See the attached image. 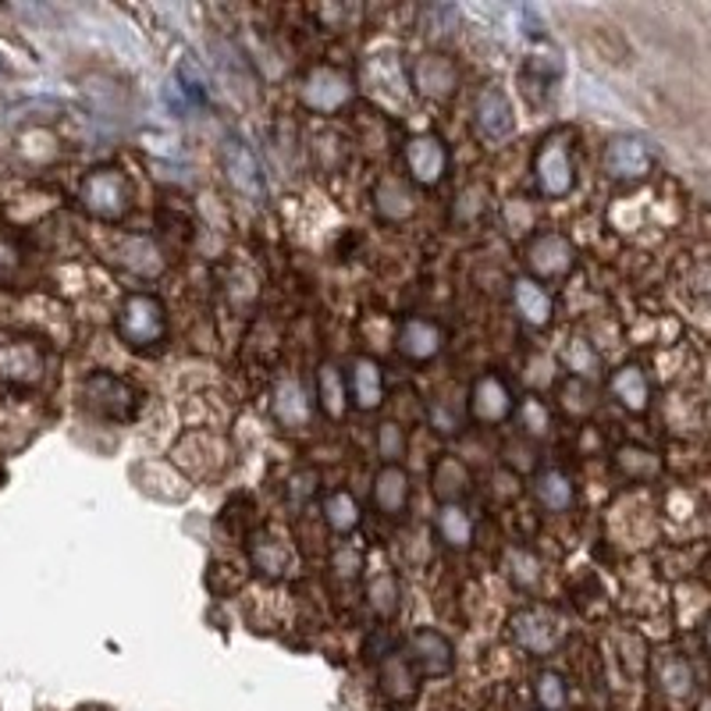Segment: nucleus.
I'll list each match as a JSON object with an SVG mask.
<instances>
[{"label":"nucleus","mask_w":711,"mask_h":711,"mask_svg":"<svg viewBox=\"0 0 711 711\" xmlns=\"http://www.w3.org/2000/svg\"><path fill=\"white\" fill-rule=\"evenodd\" d=\"M118 335L135 349H146L164 338V307L154 296H132L118 313Z\"/></svg>","instance_id":"f257e3e1"},{"label":"nucleus","mask_w":711,"mask_h":711,"mask_svg":"<svg viewBox=\"0 0 711 711\" xmlns=\"http://www.w3.org/2000/svg\"><path fill=\"white\" fill-rule=\"evenodd\" d=\"M79 196H82V207L89 210V214H97L103 221H118L129 210V181L121 178L114 168L89 171L82 178Z\"/></svg>","instance_id":"f03ea898"},{"label":"nucleus","mask_w":711,"mask_h":711,"mask_svg":"<svg viewBox=\"0 0 711 711\" xmlns=\"http://www.w3.org/2000/svg\"><path fill=\"white\" fill-rule=\"evenodd\" d=\"M221 168L246 200H253L256 207L267 200V181H264L260 164H256L253 149L242 143L238 135H229V140L221 143Z\"/></svg>","instance_id":"7ed1b4c3"},{"label":"nucleus","mask_w":711,"mask_h":711,"mask_svg":"<svg viewBox=\"0 0 711 711\" xmlns=\"http://www.w3.org/2000/svg\"><path fill=\"white\" fill-rule=\"evenodd\" d=\"M537 186L544 196H566L573 189V157L563 135H552L537 154Z\"/></svg>","instance_id":"20e7f679"},{"label":"nucleus","mask_w":711,"mask_h":711,"mask_svg":"<svg viewBox=\"0 0 711 711\" xmlns=\"http://www.w3.org/2000/svg\"><path fill=\"white\" fill-rule=\"evenodd\" d=\"M477 129L488 143H502L516 129V118H512V103L498 86L480 89L477 97Z\"/></svg>","instance_id":"39448f33"},{"label":"nucleus","mask_w":711,"mask_h":711,"mask_svg":"<svg viewBox=\"0 0 711 711\" xmlns=\"http://www.w3.org/2000/svg\"><path fill=\"white\" fill-rule=\"evenodd\" d=\"M349 97H353V86L342 71L316 68L310 71V79L302 82V103L313 111H338Z\"/></svg>","instance_id":"423d86ee"},{"label":"nucleus","mask_w":711,"mask_h":711,"mask_svg":"<svg viewBox=\"0 0 711 711\" xmlns=\"http://www.w3.org/2000/svg\"><path fill=\"white\" fill-rule=\"evenodd\" d=\"M604 171L612 178H644L652 171V154L633 135H615L609 149H604Z\"/></svg>","instance_id":"0eeeda50"},{"label":"nucleus","mask_w":711,"mask_h":711,"mask_svg":"<svg viewBox=\"0 0 711 711\" xmlns=\"http://www.w3.org/2000/svg\"><path fill=\"white\" fill-rule=\"evenodd\" d=\"M86 402L103 416H129L132 413V388L121 385L111 374H97L86 381Z\"/></svg>","instance_id":"6e6552de"},{"label":"nucleus","mask_w":711,"mask_h":711,"mask_svg":"<svg viewBox=\"0 0 711 711\" xmlns=\"http://www.w3.org/2000/svg\"><path fill=\"white\" fill-rule=\"evenodd\" d=\"M470 410L480 423H498L512 413V396L509 388L498 381V377L484 374L480 381L474 385V396H470Z\"/></svg>","instance_id":"1a4fd4ad"},{"label":"nucleus","mask_w":711,"mask_h":711,"mask_svg":"<svg viewBox=\"0 0 711 711\" xmlns=\"http://www.w3.org/2000/svg\"><path fill=\"white\" fill-rule=\"evenodd\" d=\"M512 630H516V641L526 647V652H534V655H548L552 647L558 644L555 619L544 615V612H523V615H516Z\"/></svg>","instance_id":"9d476101"},{"label":"nucleus","mask_w":711,"mask_h":711,"mask_svg":"<svg viewBox=\"0 0 711 711\" xmlns=\"http://www.w3.org/2000/svg\"><path fill=\"white\" fill-rule=\"evenodd\" d=\"M406 160H410L413 178L423 181V186H431V181L445 175V149L434 135H420V140H413L410 149H406Z\"/></svg>","instance_id":"9b49d317"},{"label":"nucleus","mask_w":711,"mask_h":711,"mask_svg":"<svg viewBox=\"0 0 711 711\" xmlns=\"http://www.w3.org/2000/svg\"><path fill=\"white\" fill-rule=\"evenodd\" d=\"M413 662L420 673L427 676H445L452 669V644L434 630H423L413 637Z\"/></svg>","instance_id":"f8f14e48"},{"label":"nucleus","mask_w":711,"mask_h":711,"mask_svg":"<svg viewBox=\"0 0 711 711\" xmlns=\"http://www.w3.org/2000/svg\"><path fill=\"white\" fill-rule=\"evenodd\" d=\"M413 82L420 86V93H427V97H448L452 89H456V68H452L445 57L427 54L416 60Z\"/></svg>","instance_id":"ddd939ff"},{"label":"nucleus","mask_w":711,"mask_h":711,"mask_svg":"<svg viewBox=\"0 0 711 711\" xmlns=\"http://www.w3.org/2000/svg\"><path fill=\"white\" fill-rule=\"evenodd\" d=\"M40 370H43V359L33 345L25 342L0 345V377H8V381H36Z\"/></svg>","instance_id":"4468645a"},{"label":"nucleus","mask_w":711,"mask_h":711,"mask_svg":"<svg viewBox=\"0 0 711 711\" xmlns=\"http://www.w3.org/2000/svg\"><path fill=\"white\" fill-rule=\"evenodd\" d=\"M275 420L281 423V427H302V423L310 420V406H307V391H302L299 381H292V377H285V381L275 388Z\"/></svg>","instance_id":"2eb2a0df"},{"label":"nucleus","mask_w":711,"mask_h":711,"mask_svg":"<svg viewBox=\"0 0 711 711\" xmlns=\"http://www.w3.org/2000/svg\"><path fill=\"white\" fill-rule=\"evenodd\" d=\"M526 260H531L537 275H563V270H569V264H573V249H569L566 238L541 235L531 246V256H526Z\"/></svg>","instance_id":"dca6fc26"},{"label":"nucleus","mask_w":711,"mask_h":711,"mask_svg":"<svg viewBox=\"0 0 711 711\" xmlns=\"http://www.w3.org/2000/svg\"><path fill=\"white\" fill-rule=\"evenodd\" d=\"M399 349L410 359H431L437 349H442V331L427 321H410L399 331Z\"/></svg>","instance_id":"f3484780"},{"label":"nucleus","mask_w":711,"mask_h":711,"mask_svg":"<svg viewBox=\"0 0 711 711\" xmlns=\"http://www.w3.org/2000/svg\"><path fill=\"white\" fill-rule=\"evenodd\" d=\"M353 402L359 410H377L381 406V367L374 359H356L353 363Z\"/></svg>","instance_id":"a211bd4d"},{"label":"nucleus","mask_w":711,"mask_h":711,"mask_svg":"<svg viewBox=\"0 0 711 711\" xmlns=\"http://www.w3.org/2000/svg\"><path fill=\"white\" fill-rule=\"evenodd\" d=\"M406 495H410V484H406V474L396 470V466H388V470L377 474V484H374V498L377 506H381L388 516H399L406 509Z\"/></svg>","instance_id":"6ab92c4d"},{"label":"nucleus","mask_w":711,"mask_h":711,"mask_svg":"<svg viewBox=\"0 0 711 711\" xmlns=\"http://www.w3.org/2000/svg\"><path fill=\"white\" fill-rule=\"evenodd\" d=\"M516 310L523 313V321L544 324L552 316V299H548V292H544L537 281L520 278L516 281Z\"/></svg>","instance_id":"aec40b11"},{"label":"nucleus","mask_w":711,"mask_h":711,"mask_svg":"<svg viewBox=\"0 0 711 711\" xmlns=\"http://www.w3.org/2000/svg\"><path fill=\"white\" fill-rule=\"evenodd\" d=\"M612 391H615V399L626 406V410L633 413H641L644 406H647V381H644V374L637 367H623L615 377H612Z\"/></svg>","instance_id":"412c9836"},{"label":"nucleus","mask_w":711,"mask_h":711,"mask_svg":"<svg viewBox=\"0 0 711 711\" xmlns=\"http://www.w3.org/2000/svg\"><path fill=\"white\" fill-rule=\"evenodd\" d=\"M437 531H442V537L448 544L463 548V544H470V537H474V523H470V516H466L459 506H445L442 516H437Z\"/></svg>","instance_id":"4be33fe9"},{"label":"nucleus","mask_w":711,"mask_h":711,"mask_svg":"<svg viewBox=\"0 0 711 711\" xmlns=\"http://www.w3.org/2000/svg\"><path fill=\"white\" fill-rule=\"evenodd\" d=\"M377 203H381V214H388L391 221H402L413 214V196L402 181H385V186L377 189Z\"/></svg>","instance_id":"5701e85b"},{"label":"nucleus","mask_w":711,"mask_h":711,"mask_svg":"<svg viewBox=\"0 0 711 711\" xmlns=\"http://www.w3.org/2000/svg\"><path fill=\"white\" fill-rule=\"evenodd\" d=\"M324 516H327V523H331V531H338V534H349L353 526L359 523V509H356V502L345 491H338V495H331L327 502H324Z\"/></svg>","instance_id":"b1692460"},{"label":"nucleus","mask_w":711,"mask_h":711,"mask_svg":"<svg viewBox=\"0 0 711 711\" xmlns=\"http://www.w3.org/2000/svg\"><path fill=\"white\" fill-rule=\"evenodd\" d=\"M537 495H541V502L555 509V512H563L573 506V484L566 474H544L541 484H537Z\"/></svg>","instance_id":"393cba45"},{"label":"nucleus","mask_w":711,"mask_h":711,"mask_svg":"<svg viewBox=\"0 0 711 711\" xmlns=\"http://www.w3.org/2000/svg\"><path fill=\"white\" fill-rule=\"evenodd\" d=\"M178 82H181V89H186L189 103H207L210 100V79L200 71L196 60H181V65H178Z\"/></svg>","instance_id":"a878e982"},{"label":"nucleus","mask_w":711,"mask_h":711,"mask_svg":"<svg viewBox=\"0 0 711 711\" xmlns=\"http://www.w3.org/2000/svg\"><path fill=\"white\" fill-rule=\"evenodd\" d=\"M370 601H374L377 615H396V609H399V587H396V580H391V577H377L370 584Z\"/></svg>","instance_id":"bb28decb"},{"label":"nucleus","mask_w":711,"mask_h":711,"mask_svg":"<svg viewBox=\"0 0 711 711\" xmlns=\"http://www.w3.org/2000/svg\"><path fill=\"white\" fill-rule=\"evenodd\" d=\"M662 684H665V690L673 693V698H687V693H690V669L679 658H669L662 665Z\"/></svg>","instance_id":"cd10ccee"},{"label":"nucleus","mask_w":711,"mask_h":711,"mask_svg":"<svg viewBox=\"0 0 711 711\" xmlns=\"http://www.w3.org/2000/svg\"><path fill=\"white\" fill-rule=\"evenodd\" d=\"M321 399H324V410L331 416L342 413V381H338V370L331 367V363L321 367Z\"/></svg>","instance_id":"c85d7f7f"},{"label":"nucleus","mask_w":711,"mask_h":711,"mask_svg":"<svg viewBox=\"0 0 711 711\" xmlns=\"http://www.w3.org/2000/svg\"><path fill=\"white\" fill-rule=\"evenodd\" d=\"M434 480H437V484H434V491H437V495H445V498H452V495H459V491H463L466 474H463V466H459V463L445 459L442 466H437V477H434Z\"/></svg>","instance_id":"c756f323"},{"label":"nucleus","mask_w":711,"mask_h":711,"mask_svg":"<svg viewBox=\"0 0 711 711\" xmlns=\"http://www.w3.org/2000/svg\"><path fill=\"white\" fill-rule=\"evenodd\" d=\"M537 701L548 711H558L566 704V687H563V679H558L555 673H544L537 679Z\"/></svg>","instance_id":"7c9ffc66"},{"label":"nucleus","mask_w":711,"mask_h":711,"mask_svg":"<svg viewBox=\"0 0 711 711\" xmlns=\"http://www.w3.org/2000/svg\"><path fill=\"white\" fill-rule=\"evenodd\" d=\"M385 690L391 693V698H410V693H413L410 669H406V665H399V662H391L388 669H385Z\"/></svg>","instance_id":"2f4dec72"},{"label":"nucleus","mask_w":711,"mask_h":711,"mask_svg":"<svg viewBox=\"0 0 711 711\" xmlns=\"http://www.w3.org/2000/svg\"><path fill=\"white\" fill-rule=\"evenodd\" d=\"M566 359H569V370H577V374H595L598 367V356L587 349V342H573Z\"/></svg>","instance_id":"473e14b6"},{"label":"nucleus","mask_w":711,"mask_h":711,"mask_svg":"<svg viewBox=\"0 0 711 711\" xmlns=\"http://www.w3.org/2000/svg\"><path fill=\"white\" fill-rule=\"evenodd\" d=\"M377 445H381V456L385 459H399L402 456V431L396 427V423H385L381 427V437H377Z\"/></svg>","instance_id":"72a5a7b5"},{"label":"nucleus","mask_w":711,"mask_h":711,"mask_svg":"<svg viewBox=\"0 0 711 711\" xmlns=\"http://www.w3.org/2000/svg\"><path fill=\"white\" fill-rule=\"evenodd\" d=\"M14 267H19V253H14V249L8 246V242L0 238V281H4Z\"/></svg>","instance_id":"f704fd0d"},{"label":"nucleus","mask_w":711,"mask_h":711,"mask_svg":"<svg viewBox=\"0 0 711 711\" xmlns=\"http://www.w3.org/2000/svg\"><path fill=\"white\" fill-rule=\"evenodd\" d=\"M335 563H338V573H342V577H349V573H356V566H359V555H353V552H338V555H335Z\"/></svg>","instance_id":"c9c22d12"},{"label":"nucleus","mask_w":711,"mask_h":711,"mask_svg":"<svg viewBox=\"0 0 711 711\" xmlns=\"http://www.w3.org/2000/svg\"><path fill=\"white\" fill-rule=\"evenodd\" d=\"M704 644H708V652H711V619H708V630H704Z\"/></svg>","instance_id":"e433bc0d"},{"label":"nucleus","mask_w":711,"mask_h":711,"mask_svg":"<svg viewBox=\"0 0 711 711\" xmlns=\"http://www.w3.org/2000/svg\"><path fill=\"white\" fill-rule=\"evenodd\" d=\"M0 71H4V57H0Z\"/></svg>","instance_id":"4c0bfd02"}]
</instances>
